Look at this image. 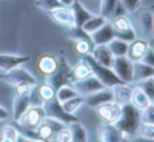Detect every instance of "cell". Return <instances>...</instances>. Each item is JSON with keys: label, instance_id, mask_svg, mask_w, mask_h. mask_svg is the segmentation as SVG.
Here are the masks:
<instances>
[{"label": "cell", "instance_id": "c3c4849f", "mask_svg": "<svg viewBox=\"0 0 154 142\" xmlns=\"http://www.w3.org/2000/svg\"><path fill=\"white\" fill-rule=\"evenodd\" d=\"M149 45H150V49L154 52V36L151 39V42H149Z\"/></svg>", "mask_w": 154, "mask_h": 142}, {"label": "cell", "instance_id": "cb8c5ba5", "mask_svg": "<svg viewBox=\"0 0 154 142\" xmlns=\"http://www.w3.org/2000/svg\"><path fill=\"white\" fill-rule=\"evenodd\" d=\"M130 104H131L133 107H135L137 110L143 111V110H145L149 105L151 104V102L148 98V96H147L140 88L136 87V88H134V89H132Z\"/></svg>", "mask_w": 154, "mask_h": 142}, {"label": "cell", "instance_id": "b9f144b4", "mask_svg": "<svg viewBox=\"0 0 154 142\" xmlns=\"http://www.w3.org/2000/svg\"><path fill=\"white\" fill-rule=\"evenodd\" d=\"M56 142H72L71 141V135L70 132H69L68 128L63 129L62 131H60L55 137Z\"/></svg>", "mask_w": 154, "mask_h": 142}, {"label": "cell", "instance_id": "1f68e13d", "mask_svg": "<svg viewBox=\"0 0 154 142\" xmlns=\"http://www.w3.org/2000/svg\"><path fill=\"white\" fill-rule=\"evenodd\" d=\"M136 87L140 88L150 99L151 104H154V77L136 81Z\"/></svg>", "mask_w": 154, "mask_h": 142}, {"label": "cell", "instance_id": "603a6c76", "mask_svg": "<svg viewBox=\"0 0 154 142\" xmlns=\"http://www.w3.org/2000/svg\"><path fill=\"white\" fill-rule=\"evenodd\" d=\"M31 107L29 104V95L21 96L15 95L14 98V106H13V117L14 121H18L21 116L27 111V109Z\"/></svg>", "mask_w": 154, "mask_h": 142}, {"label": "cell", "instance_id": "74e56055", "mask_svg": "<svg viewBox=\"0 0 154 142\" xmlns=\"http://www.w3.org/2000/svg\"><path fill=\"white\" fill-rule=\"evenodd\" d=\"M140 123L154 124V104H150L146 109L142 111Z\"/></svg>", "mask_w": 154, "mask_h": 142}, {"label": "cell", "instance_id": "ee69618b", "mask_svg": "<svg viewBox=\"0 0 154 142\" xmlns=\"http://www.w3.org/2000/svg\"><path fill=\"white\" fill-rule=\"evenodd\" d=\"M125 15H128L127 10H125V7L122 5L120 1H118L116 3V10H114V14H113V17H118V16H125Z\"/></svg>", "mask_w": 154, "mask_h": 142}, {"label": "cell", "instance_id": "ac0fdd59", "mask_svg": "<svg viewBox=\"0 0 154 142\" xmlns=\"http://www.w3.org/2000/svg\"><path fill=\"white\" fill-rule=\"evenodd\" d=\"M91 57L97 64L109 68H111L114 59L113 55L111 53L107 45H95L93 47Z\"/></svg>", "mask_w": 154, "mask_h": 142}, {"label": "cell", "instance_id": "484cf974", "mask_svg": "<svg viewBox=\"0 0 154 142\" xmlns=\"http://www.w3.org/2000/svg\"><path fill=\"white\" fill-rule=\"evenodd\" d=\"M107 46L109 47L110 51L113 55V57H125L127 55L128 52V46H129V43L122 41L120 39L114 38L113 40H111L107 44Z\"/></svg>", "mask_w": 154, "mask_h": 142}, {"label": "cell", "instance_id": "9c48e42d", "mask_svg": "<svg viewBox=\"0 0 154 142\" xmlns=\"http://www.w3.org/2000/svg\"><path fill=\"white\" fill-rule=\"evenodd\" d=\"M71 70V66L68 64V62L66 61L64 57H61L59 59V67L58 70L56 71L55 74L48 76V81L47 83L49 85H51L57 91L60 87L64 85H70L69 81V72Z\"/></svg>", "mask_w": 154, "mask_h": 142}, {"label": "cell", "instance_id": "f35d334b", "mask_svg": "<svg viewBox=\"0 0 154 142\" xmlns=\"http://www.w3.org/2000/svg\"><path fill=\"white\" fill-rule=\"evenodd\" d=\"M122 5L127 10L128 15H131L135 10H137L142 5V0H119Z\"/></svg>", "mask_w": 154, "mask_h": 142}, {"label": "cell", "instance_id": "83f0119b", "mask_svg": "<svg viewBox=\"0 0 154 142\" xmlns=\"http://www.w3.org/2000/svg\"><path fill=\"white\" fill-rule=\"evenodd\" d=\"M110 23H111L114 31H118V33H122V31H129V29L133 28V27H132L131 20L129 19L128 15L113 17V18L111 19V21H110Z\"/></svg>", "mask_w": 154, "mask_h": 142}, {"label": "cell", "instance_id": "4dcf8cb0", "mask_svg": "<svg viewBox=\"0 0 154 142\" xmlns=\"http://www.w3.org/2000/svg\"><path fill=\"white\" fill-rule=\"evenodd\" d=\"M78 95L79 94L71 87V85H64L56 91V98H57L60 104H63L64 102H66V100L70 99L72 97H75Z\"/></svg>", "mask_w": 154, "mask_h": 142}, {"label": "cell", "instance_id": "8992f818", "mask_svg": "<svg viewBox=\"0 0 154 142\" xmlns=\"http://www.w3.org/2000/svg\"><path fill=\"white\" fill-rule=\"evenodd\" d=\"M111 69L123 83L129 85L133 83V62L130 61L127 55L114 58Z\"/></svg>", "mask_w": 154, "mask_h": 142}, {"label": "cell", "instance_id": "8fae6325", "mask_svg": "<svg viewBox=\"0 0 154 142\" xmlns=\"http://www.w3.org/2000/svg\"><path fill=\"white\" fill-rule=\"evenodd\" d=\"M44 117L45 113L42 107H29L27 111L21 116L18 122L29 129L37 130L38 126L43 122Z\"/></svg>", "mask_w": 154, "mask_h": 142}, {"label": "cell", "instance_id": "6da1fadb", "mask_svg": "<svg viewBox=\"0 0 154 142\" xmlns=\"http://www.w3.org/2000/svg\"><path fill=\"white\" fill-rule=\"evenodd\" d=\"M140 115L142 111L137 110L131 104H126L122 106V114L114 126L127 136H135L138 126L140 124Z\"/></svg>", "mask_w": 154, "mask_h": 142}, {"label": "cell", "instance_id": "2e32d148", "mask_svg": "<svg viewBox=\"0 0 154 142\" xmlns=\"http://www.w3.org/2000/svg\"><path fill=\"white\" fill-rule=\"evenodd\" d=\"M29 60H31V57H29V55L0 53V69L6 72V71H10L14 68L20 67L22 64L29 62Z\"/></svg>", "mask_w": 154, "mask_h": 142}, {"label": "cell", "instance_id": "ba28073f", "mask_svg": "<svg viewBox=\"0 0 154 142\" xmlns=\"http://www.w3.org/2000/svg\"><path fill=\"white\" fill-rule=\"evenodd\" d=\"M100 142H130L129 136L121 132L114 124L102 123L97 130Z\"/></svg>", "mask_w": 154, "mask_h": 142}, {"label": "cell", "instance_id": "7bdbcfd3", "mask_svg": "<svg viewBox=\"0 0 154 142\" xmlns=\"http://www.w3.org/2000/svg\"><path fill=\"white\" fill-rule=\"evenodd\" d=\"M144 63H146L147 65H150L154 67V52L151 49H149L148 52L146 53V55L144 57V59L142 60Z\"/></svg>", "mask_w": 154, "mask_h": 142}, {"label": "cell", "instance_id": "e575fe53", "mask_svg": "<svg viewBox=\"0 0 154 142\" xmlns=\"http://www.w3.org/2000/svg\"><path fill=\"white\" fill-rule=\"evenodd\" d=\"M66 36L68 37L69 39H71L72 41H77V40H88L91 41V37L88 33H86L82 27H78V26H73V27H69L68 31L66 33Z\"/></svg>", "mask_w": 154, "mask_h": 142}, {"label": "cell", "instance_id": "8d00e7d4", "mask_svg": "<svg viewBox=\"0 0 154 142\" xmlns=\"http://www.w3.org/2000/svg\"><path fill=\"white\" fill-rule=\"evenodd\" d=\"M18 132L14 126H4L1 129V139L0 142H15Z\"/></svg>", "mask_w": 154, "mask_h": 142}, {"label": "cell", "instance_id": "4fadbf2b", "mask_svg": "<svg viewBox=\"0 0 154 142\" xmlns=\"http://www.w3.org/2000/svg\"><path fill=\"white\" fill-rule=\"evenodd\" d=\"M149 49H150V45H149V42L146 39L136 38L135 40L129 43L127 58L133 63L140 62L144 59V57L148 52Z\"/></svg>", "mask_w": 154, "mask_h": 142}, {"label": "cell", "instance_id": "f6af8a7d", "mask_svg": "<svg viewBox=\"0 0 154 142\" xmlns=\"http://www.w3.org/2000/svg\"><path fill=\"white\" fill-rule=\"evenodd\" d=\"M130 142H154V138H146V137L135 135L133 136V139L130 140Z\"/></svg>", "mask_w": 154, "mask_h": 142}, {"label": "cell", "instance_id": "ffe728a7", "mask_svg": "<svg viewBox=\"0 0 154 142\" xmlns=\"http://www.w3.org/2000/svg\"><path fill=\"white\" fill-rule=\"evenodd\" d=\"M92 71L90 66L87 64L85 60L82 59L75 67H71V70L69 72V81L70 85L75 81H81V79L87 78V77L91 76Z\"/></svg>", "mask_w": 154, "mask_h": 142}, {"label": "cell", "instance_id": "f1b7e54d", "mask_svg": "<svg viewBox=\"0 0 154 142\" xmlns=\"http://www.w3.org/2000/svg\"><path fill=\"white\" fill-rule=\"evenodd\" d=\"M93 47H94V45L91 41L84 40V39L73 41V50L78 55L82 58L87 55H91Z\"/></svg>", "mask_w": 154, "mask_h": 142}, {"label": "cell", "instance_id": "3957f363", "mask_svg": "<svg viewBox=\"0 0 154 142\" xmlns=\"http://www.w3.org/2000/svg\"><path fill=\"white\" fill-rule=\"evenodd\" d=\"M83 60L87 62V64L90 66L92 71V74L105 86L106 88H112L113 86L118 84H123V81L116 76L114 71L109 67H105L100 64H97L94 60L92 59L91 55H87L83 57Z\"/></svg>", "mask_w": 154, "mask_h": 142}, {"label": "cell", "instance_id": "5bb4252c", "mask_svg": "<svg viewBox=\"0 0 154 142\" xmlns=\"http://www.w3.org/2000/svg\"><path fill=\"white\" fill-rule=\"evenodd\" d=\"M49 17L51 18V20L55 23L62 26H66V27H73L75 26V16H73V12L70 7H62L56 8L54 10L47 13Z\"/></svg>", "mask_w": 154, "mask_h": 142}, {"label": "cell", "instance_id": "d4e9b609", "mask_svg": "<svg viewBox=\"0 0 154 142\" xmlns=\"http://www.w3.org/2000/svg\"><path fill=\"white\" fill-rule=\"evenodd\" d=\"M71 135V141L72 142H87L88 135L86 129L80 123L79 121L71 122L67 126Z\"/></svg>", "mask_w": 154, "mask_h": 142}, {"label": "cell", "instance_id": "4316f807", "mask_svg": "<svg viewBox=\"0 0 154 142\" xmlns=\"http://www.w3.org/2000/svg\"><path fill=\"white\" fill-rule=\"evenodd\" d=\"M107 22H108V20H106L104 17L97 15V16L91 17L89 20L86 21V22L83 24V26H82V28H83L86 33H88L89 35H91L92 33L97 31V29L101 28V27L103 26L104 24H106Z\"/></svg>", "mask_w": 154, "mask_h": 142}, {"label": "cell", "instance_id": "ab89813d", "mask_svg": "<svg viewBox=\"0 0 154 142\" xmlns=\"http://www.w3.org/2000/svg\"><path fill=\"white\" fill-rule=\"evenodd\" d=\"M136 135L146 138H154V124L140 123Z\"/></svg>", "mask_w": 154, "mask_h": 142}, {"label": "cell", "instance_id": "9a60e30c", "mask_svg": "<svg viewBox=\"0 0 154 142\" xmlns=\"http://www.w3.org/2000/svg\"><path fill=\"white\" fill-rule=\"evenodd\" d=\"M108 102H113L111 88H104V89H101L84 97V104L87 107L92 108V109Z\"/></svg>", "mask_w": 154, "mask_h": 142}, {"label": "cell", "instance_id": "7a4b0ae2", "mask_svg": "<svg viewBox=\"0 0 154 142\" xmlns=\"http://www.w3.org/2000/svg\"><path fill=\"white\" fill-rule=\"evenodd\" d=\"M133 22L132 26L135 25L136 31L140 33L143 39L151 38L154 36V5L142 7L132 13ZM135 31V33H136Z\"/></svg>", "mask_w": 154, "mask_h": 142}, {"label": "cell", "instance_id": "d590c367", "mask_svg": "<svg viewBox=\"0 0 154 142\" xmlns=\"http://www.w3.org/2000/svg\"><path fill=\"white\" fill-rule=\"evenodd\" d=\"M35 5L46 13L63 6L59 0H36Z\"/></svg>", "mask_w": 154, "mask_h": 142}, {"label": "cell", "instance_id": "836d02e7", "mask_svg": "<svg viewBox=\"0 0 154 142\" xmlns=\"http://www.w3.org/2000/svg\"><path fill=\"white\" fill-rule=\"evenodd\" d=\"M62 105L63 109L65 110V112L69 114H75V112L79 109L82 105H84V97L81 95H78L75 97H72L70 99L64 102Z\"/></svg>", "mask_w": 154, "mask_h": 142}, {"label": "cell", "instance_id": "277c9868", "mask_svg": "<svg viewBox=\"0 0 154 142\" xmlns=\"http://www.w3.org/2000/svg\"><path fill=\"white\" fill-rule=\"evenodd\" d=\"M0 79L13 86L24 84V85H29L32 87H37V85H38L36 77L29 71L20 67L14 68V69L0 74Z\"/></svg>", "mask_w": 154, "mask_h": 142}, {"label": "cell", "instance_id": "52a82bcc", "mask_svg": "<svg viewBox=\"0 0 154 142\" xmlns=\"http://www.w3.org/2000/svg\"><path fill=\"white\" fill-rule=\"evenodd\" d=\"M97 117L103 123L114 124L121 117L122 106L114 102H108L94 108Z\"/></svg>", "mask_w": 154, "mask_h": 142}, {"label": "cell", "instance_id": "7dc6e473", "mask_svg": "<svg viewBox=\"0 0 154 142\" xmlns=\"http://www.w3.org/2000/svg\"><path fill=\"white\" fill-rule=\"evenodd\" d=\"M61 2V4L65 7H70L73 3V0H59Z\"/></svg>", "mask_w": 154, "mask_h": 142}, {"label": "cell", "instance_id": "d6a6232c", "mask_svg": "<svg viewBox=\"0 0 154 142\" xmlns=\"http://www.w3.org/2000/svg\"><path fill=\"white\" fill-rule=\"evenodd\" d=\"M37 92L40 98L43 100V102H49L56 97V89L48 83H45L37 88Z\"/></svg>", "mask_w": 154, "mask_h": 142}, {"label": "cell", "instance_id": "44dd1931", "mask_svg": "<svg viewBox=\"0 0 154 142\" xmlns=\"http://www.w3.org/2000/svg\"><path fill=\"white\" fill-rule=\"evenodd\" d=\"M70 8L72 10L73 16H75V26H78V27H82L86 21L89 20L91 17L94 16L91 12H89V10L80 2V0H73V3H72V5L70 6Z\"/></svg>", "mask_w": 154, "mask_h": 142}, {"label": "cell", "instance_id": "60d3db41", "mask_svg": "<svg viewBox=\"0 0 154 142\" xmlns=\"http://www.w3.org/2000/svg\"><path fill=\"white\" fill-rule=\"evenodd\" d=\"M114 38L120 39V40L125 41V42H127V43H130L137 38V35H136L134 28H131V29H129V31H122V33L114 31Z\"/></svg>", "mask_w": 154, "mask_h": 142}, {"label": "cell", "instance_id": "e0dca14e", "mask_svg": "<svg viewBox=\"0 0 154 142\" xmlns=\"http://www.w3.org/2000/svg\"><path fill=\"white\" fill-rule=\"evenodd\" d=\"M90 37H91L92 43L94 46L95 45H107L110 41L114 39V29L110 21H108L97 31L92 33Z\"/></svg>", "mask_w": 154, "mask_h": 142}, {"label": "cell", "instance_id": "30bf717a", "mask_svg": "<svg viewBox=\"0 0 154 142\" xmlns=\"http://www.w3.org/2000/svg\"><path fill=\"white\" fill-rule=\"evenodd\" d=\"M71 87L75 90V92L79 95L83 96V97L89 95V94L94 93V92L99 91L101 89L106 88L93 74L91 76L87 77V78H84L81 79V81L72 83L71 84Z\"/></svg>", "mask_w": 154, "mask_h": 142}, {"label": "cell", "instance_id": "f546056e", "mask_svg": "<svg viewBox=\"0 0 154 142\" xmlns=\"http://www.w3.org/2000/svg\"><path fill=\"white\" fill-rule=\"evenodd\" d=\"M119 0H101V5H100V13L99 15L110 21L113 18L114 10H116V3Z\"/></svg>", "mask_w": 154, "mask_h": 142}, {"label": "cell", "instance_id": "7c38bea8", "mask_svg": "<svg viewBox=\"0 0 154 142\" xmlns=\"http://www.w3.org/2000/svg\"><path fill=\"white\" fill-rule=\"evenodd\" d=\"M59 67V59L55 55L44 53L38 58L36 62V68L39 73L44 76L48 77L55 74Z\"/></svg>", "mask_w": 154, "mask_h": 142}, {"label": "cell", "instance_id": "d6986e66", "mask_svg": "<svg viewBox=\"0 0 154 142\" xmlns=\"http://www.w3.org/2000/svg\"><path fill=\"white\" fill-rule=\"evenodd\" d=\"M111 89L114 102L121 105V106L129 104L130 99H131L132 89H133L129 84H118V85L113 86Z\"/></svg>", "mask_w": 154, "mask_h": 142}, {"label": "cell", "instance_id": "5b68a950", "mask_svg": "<svg viewBox=\"0 0 154 142\" xmlns=\"http://www.w3.org/2000/svg\"><path fill=\"white\" fill-rule=\"evenodd\" d=\"M42 108L44 110V113L46 117H51V118H55V119H58L60 121H62L63 123L66 124V126H68L71 122L79 121V118L77 116L65 112L62 105L58 102V99L56 97L54 99L49 100V102H45L43 104Z\"/></svg>", "mask_w": 154, "mask_h": 142}, {"label": "cell", "instance_id": "7402d4cb", "mask_svg": "<svg viewBox=\"0 0 154 142\" xmlns=\"http://www.w3.org/2000/svg\"><path fill=\"white\" fill-rule=\"evenodd\" d=\"M154 77V67L147 65L143 61L133 63V83Z\"/></svg>", "mask_w": 154, "mask_h": 142}, {"label": "cell", "instance_id": "bcb514c9", "mask_svg": "<svg viewBox=\"0 0 154 142\" xmlns=\"http://www.w3.org/2000/svg\"><path fill=\"white\" fill-rule=\"evenodd\" d=\"M8 118H10V113H8V111L5 108L0 106V121H2V120H8Z\"/></svg>", "mask_w": 154, "mask_h": 142}]
</instances>
